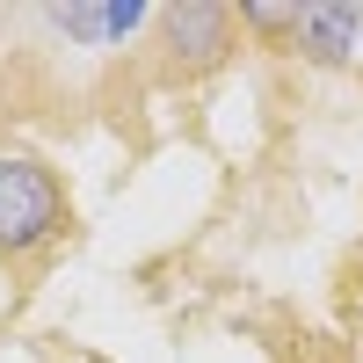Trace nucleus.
Listing matches in <instances>:
<instances>
[{"label": "nucleus", "mask_w": 363, "mask_h": 363, "mask_svg": "<svg viewBox=\"0 0 363 363\" xmlns=\"http://www.w3.org/2000/svg\"><path fill=\"white\" fill-rule=\"evenodd\" d=\"M44 22L58 29V37L102 51V44H116V37H138V29L153 22V8H145V0H109V8H44Z\"/></svg>", "instance_id": "nucleus-4"}, {"label": "nucleus", "mask_w": 363, "mask_h": 363, "mask_svg": "<svg viewBox=\"0 0 363 363\" xmlns=\"http://www.w3.org/2000/svg\"><path fill=\"white\" fill-rule=\"evenodd\" d=\"M66 363H102V356H66Z\"/></svg>", "instance_id": "nucleus-5"}, {"label": "nucleus", "mask_w": 363, "mask_h": 363, "mask_svg": "<svg viewBox=\"0 0 363 363\" xmlns=\"http://www.w3.org/2000/svg\"><path fill=\"white\" fill-rule=\"evenodd\" d=\"M73 233V203L51 160L0 153V262H44Z\"/></svg>", "instance_id": "nucleus-1"}, {"label": "nucleus", "mask_w": 363, "mask_h": 363, "mask_svg": "<svg viewBox=\"0 0 363 363\" xmlns=\"http://www.w3.org/2000/svg\"><path fill=\"white\" fill-rule=\"evenodd\" d=\"M291 51H306L313 66H356L363 58V8L356 0H306L298 8V37H291Z\"/></svg>", "instance_id": "nucleus-2"}, {"label": "nucleus", "mask_w": 363, "mask_h": 363, "mask_svg": "<svg viewBox=\"0 0 363 363\" xmlns=\"http://www.w3.org/2000/svg\"><path fill=\"white\" fill-rule=\"evenodd\" d=\"M160 22H167V51L182 66H218L233 51V37H240V15L218 8V0H182V8H167Z\"/></svg>", "instance_id": "nucleus-3"}]
</instances>
